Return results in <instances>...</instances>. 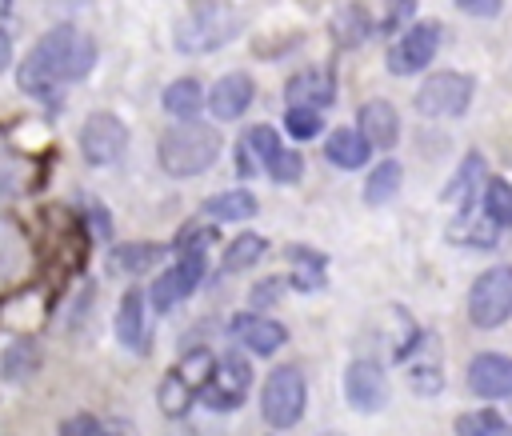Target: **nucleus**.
Instances as JSON below:
<instances>
[{
  "mask_svg": "<svg viewBox=\"0 0 512 436\" xmlns=\"http://www.w3.org/2000/svg\"><path fill=\"white\" fill-rule=\"evenodd\" d=\"M92 64H96V40L72 24H56L20 60V88L44 100L48 108H60V88L84 80Z\"/></svg>",
  "mask_w": 512,
  "mask_h": 436,
  "instance_id": "obj_1",
  "label": "nucleus"
},
{
  "mask_svg": "<svg viewBox=\"0 0 512 436\" xmlns=\"http://www.w3.org/2000/svg\"><path fill=\"white\" fill-rule=\"evenodd\" d=\"M156 156H160V168L168 176H200L220 156V136L208 124L184 120V124H176L160 136Z\"/></svg>",
  "mask_w": 512,
  "mask_h": 436,
  "instance_id": "obj_2",
  "label": "nucleus"
},
{
  "mask_svg": "<svg viewBox=\"0 0 512 436\" xmlns=\"http://www.w3.org/2000/svg\"><path fill=\"white\" fill-rule=\"evenodd\" d=\"M512 316V264H496L480 272L468 288V320L476 328H500Z\"/></svg>",
  "mask_w": 512,
  "mask_h": 436,
  "instance_id": "obj_3",
  "label": "nucleus"
},
{
  "mask_svg": "<svg viewBox=\"0 0 512 436\" xmlns=\"http://www.w3.org/2000/svg\"><path fill=\"white\" fill-rule=\"evenodd\" d=\"M244 28V16L232 8H204L176 24V48L180 52H216Z\"/></svg>",
  "mask_w": 512,
  "mask_h": 436,
  "instance_id": "obj_4",
  "label": "nucleus"
},
{
  "mask_svg": "<svg viewBox=\"0 0 512 436\" xmlns=\"http://www.w3.org/2000/svg\"><path fill=\"white\" fill-rule=\"evenodd\" d=\"M304 396H308V388H304L300 368L280 364V368H272V376L264 380L260 412H264V420H268L272 428H292V424L304 416Z\"/></svg>",
  "mask_w": 512,
  "mask_h": 436,
  "instance_id": "obj_5",
  "label": "nucleus"
},
{
  "mask_svg": "<svg viewBox=\"0 0 512 436\" xmlns=\"http://www.w3.org/2000/svg\"><path fill=\"white\" fill-rule=\"evenodd\" d=\"M472 92H476L472 76H464V72H432L416 88V112L420 116H436V120L464 116L468 104H472Z\"/></svg>",
  "mask_w": 512,
  "mask_h": 436,
  "instance_id": "obj_6",
  "label": "nucleus"
},
{
  "mask_svg": "<svg viewBox=\"0 0 512 436\" xmlns=\"http://www.w3.org/2000/svg\"><path fill=\"white\" fill-rule=\"evenodd\" d=\"M248 384H252V368H248L244 356L232 352V356H224V360L212 364L200 400H204L208 408H216V412H228V408H240V404H244Z\"/></svg>",
  "mask_w": 512,
  "mask_h": 436,
  "instance_id": "obj_7",
  "label": "nucleus"
},
{
  "mask_svg": "<svg viewBox=\"0 0 512 436\" xmlns=\"http://www.w3.org/2000/svg\"><path fill=\"white\" fill-rule=\"evenodd\" d=\"M436 48H440V24L436 20H420L408 32H400V40L388 48V72H396V76L424 72L432 64Z\"/></svg>",
  "mask_w": 512,
  "mask_h": 436,
  "instance_id": "obj_8",
  "label": "nucleus"
},
{
  "mask_svg": "<svg viewBox=\"0 0 512 436\" xmlns=\"http://www.w3.org/2000/svg\"><path fill=\"white\" fill-rule=\"evenodd\" d=\"M124 144H128V128L112 112H92L80 128V152L88 164H116L124 156Z\"/></svg>",
  "mask_w": 512,
  "mask_h": 436,
  "instance_id": "obj_9",
  "label": "nucleus"
},
{
  "mask_svg": "<svg viewBox=\"0 0 512 436\" xmlns=\"http://www.w3.org/2000/svg\"><path fill=\"white\" fill-rule=\"evenodd\" d=\"M344 396L356 412H380L388 404V380L376 360H352L344 372Z\"/></svg>",
  "mask_w": 512,
  "mask_h": 436,
  "instance_id": "obj_10",
  "label": "nucleus"
},
{
  "mask_svg": "<svg viewBox=\"0 0 512 436\" xmlns=\"http://www.w3.org/2000/svg\"><path fill=\"white\" fill-rule=\"evenodd\" d=\"M468 388L480 400H508L512 396V356L504 352H480L468 364Z\"/></svg>",
  "mask_w": 512,
  "mask_h": 436,
  "instance_id": "obj_11",
  "label": "nucleus"
},
{
  "mask_svg": "<svg viewBox=\"0 0 512 436\" xmlns=\"http://www.w3.org/2000/svg\"><path fill=\"white\" fill-rule=\"evenodd\" d=\"M200 276H204V252H184V260H180L176 268H164V272L156 276V284H152V304H156L160 312H168L180 296H188V292L200 284Z\"/></svg>",
  "mask_w": 512,
  "mask_h": 436,
  "instance_id": "obj_12",
  "label": "nucleus"
},
{
  "mask_svg": "<svg viewBox=\"0 0 512 436\" xmlns=\"http://www.w3.org/2000/svg\"><path fill=\"white\" fill-rule=\"evenodd\" d=\"M284 100L324 112V108L336 100V80H332V72H324V68H304V72H296V76L284 84Z\"/></svg>",
  "mask_w": 512,
  "mask_h": 436,
  "instance_id": "obj_13",
  "label": "nucleus"
},
{
  "mask_svg": "<svg viewBox=\"0 0 512 436\" xmlns=\"http://www.w3.org/2000/svg\"><path fill=\"white\" fill-rule=\"evenodd\" d=\"M252 92H256V84H252L248 72H228L224 80H216V88L208 96V108H212L216 120H236L252 104Z\"/></svg>",
  "mask_w": 512,
  "mask_h": 436,
  "instance_id": "obj_14",
  "label": "nucleus"
},
{
  "mask_svg": "<svg viewBox=\"0 0 512 436\" xmlns=\"http://www.w3.org/2000/svg\"><path fill=\"white\" fill-rule=\"evenodd\" d=\"M232 332L244 340V348L248 352H256V356H272L280 344H284V324H276V320H264V316H252V312H240V316H232Z\"/></svg>",
  "mask_w": 512,
  "mask_h": 436,
  "instance_id": "obj_15",
  "label": "nucleus"
},
{
  "mask_svg": "<svg viewBox=\"0 0 512 436\" xmlns=\"http://www.w3.org/2000/svg\"><path fill=\"white\" fill-rule=\"evenodd\" d=\"M360 136L372 144V148H392L400 140V116L388 100H368L360 108Z\"/></svg>",
  "mask_w": 512,
  "mask_h": 436,
  "instance_id": "obj_16",
  "label": "nucleus"
},
{
  "mask_svg": "<svg viewBox=\"0 0 512 436\" xmlns=\"http://www.w3.org/2000/svg\"><path fill=\"white\" fill-rule=\"evenodd\" d=\"M324 156L336 164V168H364L368 164V156H372V144L360 136V128L352 132V128H336V132H328V140H324Z\"/></svg>",
  "mask_w": 512,
  "mask_h": 436,
  "instance_id": "obj_17",
  "label": "nucleus"
},
{
  "mask_svg": "<svg viewBox=\"0 0 512 436\" xmlns=\"http://www.w3.org/2000/svg\"><path fill=\"white\" fill-rule=\"evenodd\" d=\"M116 336H120V344L132 348V352H144V348H148V332H144V292H128V296L120 300Z\"/></svg>",
  "mask_w": 512,
  "mask_h": 436,
  "instance_id": "obj_18",
  "label": "nucleus"
},
{
  "mask_svg": "<svg viewBox=\"0 0 512 436\" xmlns=\"http://www.w3.org/2000/svg\"><path fill=\"white\" fill-rule=\"evenodd\" d=\"M480 176H484V156H480V152H468V156L460 160L456 176L444 184L440 200H444V204H464V208H468V200H472V192H476Z\"/></svg>",
  "mask_w": 512,
  "mask_h": 436,
  "instance_id": "obj_19",
  "label": "nucleus"
},
{
  "mask_svg": "<svg viewBox=\"0 0 512 436\" xmlns=\"http://www.w3.org/2000/svg\"><path fill=\"white\" fill-rule=\"evenodd\" d=\"M368 32H372V20H368V12H364L360 4L336 8V16H332V36H336V44L356 48V44L368 40Z\"/></svg>",
  "mask_w": 512,
  "mask_h": 436,
  "instance_id": "obj_20",
  "label": "nucleus"
},
{
  "mask_svg": "<svg viewBox=\"0 0 512 436\" xmlns=\"http://www.w3.org/2000/svg\"><path fill=\"white\" fill-rule=\"evenodd\" d=\"M200 108H204V92H200V84H196L192 76L172 80V84L164 88V112H172L176 120H196Z\"/></svg>",
  "mask_w": 512,
  "mask_h": 436,
  "instance_id": "obj_21",
  "label": "nucleus"
},
{
  "mask_svg": "<svg viewBox=\"0 0 512 436\" xmlns=\"http://www.w3.org/2000/svg\"><path fill=\"white\" fill-rule=\"evenodd\" d=\"M164 252H168L164 244H120V248H112L108 264L116 272H148L152 264L164 260Z\"/></svg>",
  "mask_w": 512,
  "mask_h": 436,
  "instance_id": "obj_22",
  "label": "nucleus"
},
{
  "mask_svg": "<svg viewBox=\"0 0 512 436\" xmlns=\"http://www.w3.org/2000/svg\"><path fill=\"white\" fill-rule=\"evenodd\" d=\"M28 268V248L12 224H0V284H12Z\"/></svg>",
  "mask_w": 512,
  "mask_h": 436,
  "instance_id": "obj_23",
  "label": "nucleus"
},
{
  "mask_svg": "<svg viewBox=\"0 0 512 436\" xmlns=\"http://www.w3.org/2000/svg\"><path fill=\"white\" fill-rule=\"evenodd\" d=\"M252 212H256V196L244 192V188L220 192V196L204 200V216H212V220H248Z\"/></svg>",
  "mask_w": 512,
  "mask_h": 436,
  "instance_id": "obj_24",
  "label": "nucleus"
},
{
  "mask_svg": "<svg viewBox=\"0 0 512 436\" xmlns=\"http://www.w3.org/2000/svg\"><path fill=\"white\" fill-rule=\"evenodd\" d=\"M192 384L184 380V372L180 368H172L164 380H160V392H156V400H160V412H168V416H184L188 408H192Z\"/></svg>",
  "mask_w": 512,
  "mask_h": 436,
  "instance_id": "obj_25",
  "label": "nucleus"
},
{
  "mask_svg": "<svg viewBox=\"0 0 512 436\" xmlns=\"http://www.w3.org/2000/svg\"><path fill=\"white\" fill-rule=\"evenodd\" d=\"M400 180H404V172H400V164H396V160L376 164V168L368 172L364 200H368V204H384V200H392V196L400 192Z\"/></svg>",
  "mask_w": 512,
  "mask_h": 436,
  "instance_id": "obj_26",
  "label": "nucleus"
},
{
  "mask_svg": "<svg viewBox=\"0 0 512 436\" xmlns=\"http://www.w3.org/2000/svg\"><path fill=\"white\" fill-rule=\"evenodd\" d=\"M288 260L296 264V276H292V284L296 288H304V292H312V288H320L324 284V256L320 252H312V248H288Z\"/></svg>",
  "mask_w": 512,
  "mask_h": 436,
  "instance_id": "obj_27",
  "label": "nucleus"
},
{
  "mask_svg": "<svg viewBox=\"0 0 512 436\" xmlns=\"http://www.w3.org/2000/svg\"><path fill=\"white\" fill-rule=\"evenodd\" d=\"M484 216L496 228H512V184L508 180H488L484 184Z\"/></svg>",
  "mask_w": 512,
  "mask_h": 436,
  "instance_id": "obj_28",
  "label": "nucleus"
},
{
  "mask_svg": "<svg viewBox=\"0 0 512 436\" xmlns=\"http://www.w3.org/2000/svg\"><path fill=\"white\" fill-rule=\"evenodd\" d=\"M264 236H256V232H240L228 248H224V268L228 272H240V268H248V264H256L260 256H264Z\"/></svg>",
  "mask_w": 512,
  "mask_h": 436,
  "instance_id": "obj_29",
  "label": "nucleus"
},
{
  "mask_svg": "<svg viewBox=\"0 0 512 436\" xmlns=\"http://www.w3.org/2000/svg\"><path fill=\"white\" fill-rule=\"evenodd\" d=\"M32 364H36V344H32V340H16V344L0 356V376H4V380H20V376L32 372Z\"/></svg>",
  "mask_w": 512,
  "mask_h": 436,
  "instance_id": "obj_30",
  "label": "nucleus"
},
{
  "mask_svg": "<svg viewBox=\"0 0 512 436\" xmlns=\"http://www.w3.org/2000/svg\"><path fill=\"white\" fill-rule=\"evenodd\" d=\"M448 236L464 240V244H476V248H488V244H496V224L488 216L484 220H468V212H464V220H456Z\"/></svg>",
  "mask_w": 512,
  "mask_h": 436,
  "instance_id": "obj_31",
  "label": "nucleus"
},
{
  "mask_svg": "<svg viewBox=\"0 0 512 436\" xmlns=\"http://www.w3.org/2000/svg\"><path fill=\"white\" fill-rule=\"evenodd\" d=\"M284 128H288V136H296V140H312V136L320 132V108L288 104V112H284Z\"/></svg>",
  "mask_w": 512,
  "mask_h": 436,
  "instance_id": "obj_32",
  "label": "nucleus"
},
{
  "mask_svg": "<svg viewBox=\"0 0 512 436\" xmlns=\"http://www.w3.org/2000/svg\"><path fill=\"white\" fill-rule=\"evenodd\" d=\"M244 144H248V152L260 160V168H268V160L280 152V136H276V128H268V124L248 128V132H244Z\"/></svg>",
  "mask_w": 512,
  "mask_h": 436,
  "instance_id": "obj_33",
  "label": "nucleus"
},
{
  "mask_svg": "<svg viewBox=\"0 0 512 436\" xmlns=\"http://www.w3.org/2000/svg\"><path fill=\"white\" fill-rule=\"evenodd\" d=\"M300 168H304V160H300V152H276L272 160H268V176L276 180V184H292V180H300Z\"/></svg>",
  "mask_w": 512,
  "mask_h": 436,
  "instance_id": "obj_34",
  "label": "nucleus"
},
{
  "mask_svg": "<svg viewBox=\"0 0 512 436\" xmlns=\"http://www.w3.org/2000/svg\"><path fill=\"white\" fill-rule=\"evenodd\" d=\"M496 420H500L496 412H464V416L456 420V436H484Z\"/></svg>",
  "mask_w": 512,
  "mask_h": 436,
  "instance_id": "obj_35",
  "label": "nucleus"
},
{
  "mask_svg": "<svg viewBox=\"0 0 512 436\" xmlns=\"http://www.w3.org/2000/svg\"><path fill=\"white\" fill-rule=\"evenodd\" d=\"M412 12H416V0H384V20H380V28H384V32H396Z\"/></svg>",
  "mask_w": 512,
  "mask_h": 436,
  "instance_id": "obj_36",
  "label": "nucleus"
},
{
  "mask_svg": "<svg viewBox=\"0 0 512 436\" xmlns=\"http://www.w3.org/2000/svg\"><path fill=\"white\" fill-rule=\"evenodd\" d=\"M16 180H20V164H16V156L8 152V144L0 140V196H8V192L16 188Z\"/></svg>",
  "mask_w": 512,
  "mask_h": 436,
  "instance_id": "obj_37",
  "label": "nucleus"
},
{
  "mask_svg": "<svg viewBox=\"0 0 512 436\" xmlns=\"http://www.w3.org/2000/svg\"><path fill=\"white\" fill-rule=\"evenodd\" d=\"M212 240V232L208 228H196V224H184L180 228V236H176V248L180 252H204V244Z\"/></svg>",
  "mask_w": 512,
  "mask_h": 436,
  "instance_id": "obj_38",
  "label": "nucleus"
},
{
  "mask_svg": "<svg viewBox=\"0 0 512 436\" xmlns=\"http://www.w3.org/2000/svg\"><path fill=\"white\" fill-rule=\"evenodd\" d=\"M284 288H288V284H284L280 276H268V280H260V284L252 288V304H256V308H272V304L280 300L276 292H284Z\"/></svg>",
  "mask_w": 512,
  "mask_h": 436,
  "instance_id": "obj_39",
  "label": "nucleus"
},
{
  "mask_svg": "<svg viewBox=\"0 0 512 436\" xmlns=\"http://www.w3.org/2000/svg\"><path fill=\"white\" fill-rule=\"evenodd\" d=\"M12 56V0H0V68Z\"/></svg>",
  "mask_w": 512,
  "mask_h": 436,
  "instance_id": "obj_40",
  "label": "nucleus"
},
{
  "mask_svg": "<svg viewBox=\"0 0 512 436\" xmlns=\"http://www.w3.org/2000/svg\"><path fill=\"white\" fill-rule=\"evenodd\" d=\"M88 228H92L96 240H108V236H112V220H108V212H104L100 204L88 208Z\"/></svg>",
  "mask_w": 512,
  "mask_h": 436,
  "instance_id": "obj_41",
  "label": "nucleus"
},
{
  "mask_svg": "<svg viewBox=\"0 0 512 436\" xmlns=\"http://www.w3.org/2000/svg\"><path fill=\"white\" fill-rule=\"evenodd\" d=\"M96 428H100V424H96L92 416H72V420L60 428V436H96Z\"/></svg>",
  "mask_w": 512,
  "mask_h": 436,
  "instance_id": "obj_42",
  "label": "nucleus"
},
{
  "mask_svg": "<svg viewBox=\"0 0 512 436\" xmlns=\"http://www.w3.org/2000/svg\"><path fill=\"white\" fill-rule=\"evenodd\" d=\"M468 16H496L504 8V0H456Z\"/></svg>",
  "mask_w": 512,
  "mask_h": 436,
  "instance_id": "obj_43",
  "label": "nucleus"
},
{
  "mask_svg": "<svg viewBox=\"0 0 512 436\" xmlns=\"http://www.w3.org/2000/svg\"><path fill=\"white\" fill-rule=\"evenodd\" d=\"M236 164H240V168H236L240 176H256V172H260V160L248 152V144H244V140H240V148H236Z\"/></svg>",
  "mask_w": 512,
  "mask_h": 436,
  "instance_id": "obj_44",
  "label": "nucleus"
},
{
  "mask_svg": "<svg viewBox=\"0 0 512 436\" xmlns=\"http://www.w3.org/2000/svg\"><path fill=\"white\" fill-rule=\"evenodd\" d=\"M96 436H136V424L132 420H108L96 428Z\"/></svg>",
  "mask_w": 512,
  "mask_h": 436,
  "instance_id": "obj_45",
  "label": "nucleus"
},
{
  "mask_svg": "<svg viewBox=\"0 0 512 436\" xmlns=\"http://www.w3.org/2000/svg\"><path fill=\"white\" fill-rule=\"evenodd\" d=\"M484 436H512V424H508V420H496V424H492Z\"/></svg>",
  "mask_w": 512,
  "mask_h": 436,
  "instance_id": "obj_46",
  "label": "nucleus"
},
{
  "mask_svg": "<svg viewBox=\"0 0 512 436\" xmlns=\"http://www.w3.org/2000/svg\"><path fill=\"white\" fill-rule=\"evenodd\" d=\"M328 436H332V432H328Z\"/></svg>",
  "mask_w": 512,
  "mask_h": 436,
  "instance_id": "obj_47",
  "label": "nucleus"
}]
</instances>
